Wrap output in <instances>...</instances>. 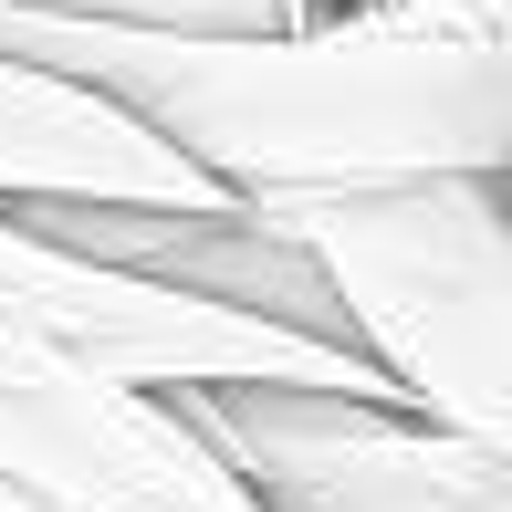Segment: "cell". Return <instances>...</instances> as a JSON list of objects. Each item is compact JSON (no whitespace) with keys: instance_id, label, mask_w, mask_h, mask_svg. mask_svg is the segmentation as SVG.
<instances>
[{"instance_id":"obj_1","label":"cell","mask_w":512,"mask_h":512,"mask_svg":"<svg viewBox=\"0 0 512 512\" xmlns=\"http://www.w3.org/2000/svg\"><path fill=\"white\" fill-rule=\"evenodd\" d=\"M0 63L115 105L220 199L512 168V0H377L314 32H136L0 11Z\"/></svg>"},{"instance_id":"obj_2","label":"cell","mask_w":512,"mask_h":512,"mask_svg":"<svg viewBox=\"0 0 512 512\" xmlns=\"http://www.w3.org/2000/svg\"><path fill=\"white\" fill-rule=\"evenodd\" d=\"M304 251L335 335L387 398L439 429L512 450V220L502 178H387V189L241 199Z\"/></svg>"},{"instance_id":"obj_3","label":"cell","mask_w":512,"mask_h":512,"mask_svg":"<svg viewBox=\"0 0 512 512\" xmlns=\"http://www.w3.org/2000/svg\"><path fill=\"white\" fill-rule=\"evenodd\" d=\"M0 324L53 345L63 366L126 387V398H189V387H345V398H387L366 356L262 314H220L199 293H168L147 272L84 262V251L42 241L0 209Z\"/></svg>"},{"instance_id":"obj_4","label":"cell","mask_w":512,"mask_h":512,"mask_svg":"<svg viewBox=\"0 0 512 512\" xmlns=\"http://www.w3.org/2000/svg\"><path fill=\"white\" fill-rule=\"evenodd\" d=\"M178 429L251 512H512V450L345 387H189Z\"/></svg>"},{"instance_id":"obj_5","label":"cell","mask_w":512,"mask_h":512,"mask_svg":"<svg viewBox=\"0 0 512 512\" xmlns=\"http://www.w3.org/2000/svg\"><path fill=\"white\" fill-rule=\"evenodd\" d=\"M0 512H251L168 398L63 366L0 324Z\"/></svg>"},{"instance_id":"obj_6","label":"cell","mask_w":512,"mask_h":512,"mask_svg":"<svg viewBox=\"0 0 512 512\" xmlns=\"http://www.w3.org/2000/svg\"><path fill=\"white\" fill-rule=\"evenodd\" d=\"M74 199V209H230L199 168H178L157 136L53 74L0 63V209Z\"/></svg>"},{"instance_id":"obj_7","label":"cell","mask_w":512,"mask_h":512,"mask_svg":"<svg viewBox=\"0 0 512 512\" xmlns=\"http://www.w3.org/2000/svg\"><path fill=\"white\" fill-rule=\"evenodd\" d=\"M356 11H377V0H356Z\"/></svg>"}]
</instances>
